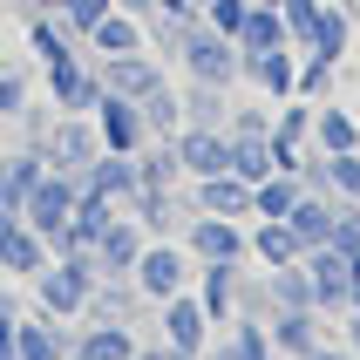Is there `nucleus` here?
Instances as JSON below:
<instances>
[{
  "label": "nucleus",
  "mask_w": 360,
  "mask_h": 360,
  "mask_svg": "<svg viewBox=\"0 0 360 360\" xmlns=\"http://www.w3.org/2000/svg\"><path fill=\"white\" fill-rule=\"evenodd\" d=\"M313 150H326V157H340V150H360V116H354V109H340L333 96H326V102H313Z\"/></svg>",
  "instance_id": "nucleus-29"
},
{
  "label": "nucleus",
  "mask_w": 360,
  "mask_h": 360,
  "mask_svg": "<svg viewBox=\"0 0 360 360\" xmlns=\"http://www.w3.org/2000/svg\"><path fill=\"white\" fill-rule=\"evenodd\" d=\"M347 48H354V0H326V7H320V27H313V41H306V55L347 61Z\"/></svg>",
  "instance_id": "nucleus-27"
},
{
  "label": "nucleus",
  "mask_w": 360,
  "mask_h": 360,
  "mask_svg": "<svg viewBox=\"0 0 360 360\" xmlns=\"http://www.w3.org/2000/svg\"><path fill=\"white\" fill-rule=\"evenodd\" d=\"M136 313H143V292L129 279H96V292L82 306V320H116V326H136Z\"/></svg>",
  "instance_id": "nucleus-31"
},
{
  "label": "nucleus",
  "mask_w": 360,
  "mask_h": 360,
  "mask_svg": "<svg viewBox=\"0 0 360 360\" xmlns=\"http://www.w3.org/2000/svg\"><path fill=\"white\" fill-rule=\"evenodd\" d=\"M41 75H48V109H61V116H89L102 102V75L89 55H68L55 68H41Z\"/></svg>",
  "instance_id": "nucleus-5"
},
{
  "label": "nucleus",
  "mask_w": 360,
  "mask_h": 360,
  "mask_svg": "<svg viewBox=\"0 0 360 360\" xmlns=\"http://www.w3.org/2000/svg\"><path fill=\"white\" fill-rule=\"evenodd\" d=\"M136 48H150V34H143V14H129V7H109V14L89 27V61H102V55H136Z\"/></svg>",
  "instance_id": "nucleus-22"
},
{
  "label": "nucleus",
  "mask_w": 360,
  "mask_h": 360,
  "mask_svg": "<svg viewBox=\"0 0 360 360\" xmlns=\"http://www.w3.org/2000/svg\"><path fill=\"white\" fill-rule=\"evenodd\" d=\"M306 252H300V238H292V224L285 218H252L245 224V265H300Z\"/></svg>",
  "instance_id": "nucleus-20"
},
{
  "label": "nucleus",
  "mask_w": 360,
  "mask_h": 360,
  "mask_svg": "<svg viewBox=\"0 0 360 360\" xmlns=\"http://www.w3.org/2000/svg\"><path fill=\"white\" fill-rule=\"evenodd\" d=\"M347 306H360V265H354V292H347Z\"/></svg>",
  "instance_id": "nucleus-49"
},
{
  "label": "nucleus",
  "mask_w": 360,
  "mask_h": 360,
  "mask_svg": "<svg viewBox=\"0 0 360 360\" xmlns=\"http://www.w3.org/2000/svg\"><path fill=\"white\" fill-rule=\"evenodd\" d=\"M96 157H102V129H96V116H55V129H48V143H41V163H48V170H68V177H82Z\"/></svg>",
  "instance_id": "nucleus-4"
},
{
  "label": "nucleus",
  "mask_w": 360,
  "mask_h": 360,
  "mask_svg": "<svg viewBox=\"0 0 360 360\" xmlns=\"http://www.w3.org/2000/svg\"><path fill=\"white\" fill-rule=\"evenodd\" d=\"M75 354V320H55V313H20L14 320V360H68Z\"/></svg>",
  "instance_id": "nucleus-7"
},
{
  "label": "nucleus",
  "mask_w": 360,
  "mask_h": 360,
  "mask_svg": "<svg viewBox=\"0 0 360 360\" xmlns=\"http://www.w3.org/2000/svg\"><path fill=\"white\" fill-rule=\"evenodd\" d=\"M136 360H198V354H177L170 340H143V347H136Z\"/></svg>",
  "instance_id": "nucleus-44"
},
{
  "label": "nucleus",
  "mask_w": 360,
  "mask_h": 360,
  "mask_svg": "<svg viewBox=\"0 0 360 360\" xmlns=\"http://www.w3.org/2000/svg\"><path fill=\"white\" fill-rule=\"evenodd\" d=\"M41 170H48L41 150H0V218H20V204H27Z\"/></svg>",
  "instance_id": "nucleus-25"
},
{
  "label": "nucleus",
  "mask_w": 360,
  "mask_h": 360,
  "mask_svg": "<svg viewBox=\"0 0 360 360\" xmlns=\"http://www.w3.org/2000/svg\"><path fill=\"white\" fill-rule=\"evenodd\" d=\"M340 82V61H320V55H300V75H292V96L300 102H326Z\"/></svg>",
  "instance_id": "nucleus-38"
},
{
  "label": "nucleus",
  "mask_w": 360,
  "mask_h": 360,
  "mask_svg": "<svg viewBox=\"0 0 360 360\" xmlns=\"http://www.w3.org/2000/svg\"><path fill=\"white\" fill-rule=\"evenodd\" d=\"M300 204V177L292 170H272L265 184H252V218H285Z\"/></svg>",
  "instance_id": "nucleus-35"
},
{
  "label": "nucleus",
  "mask_w": 360,
  "mask_h": 360,
  "mask_svg": "<svg viewBox=\"0 0 360 360\" xmlns=\"http://www.w3.org/2000/svg\"><path fill=\"white\" fill-rule=\"evenodd\" d=\"M177 61H184V75H191V82H211V89H238V82H245V55H238V41L218 34L204 14H191Z\"/></svg>",
  "instance_id": "nucleus-1"
},
{
  "label": "nucleus",
  "mask_w": 360,
  "mask_h": 360,
  "mask_svg": "<svg viewBox=\"0 0 360 360\" xmlns=\"http://www.w3.org/2000/svg\"><path fill=\"white\" fill-rule=\"evenodd\" d=\"M292 75H300V48H292V41H285V48L245 55V82H252L265 102H285V96H292Z\"/></svg>",
  "instance_id": "nucleus-21"
},
{
  "label": "nucleus",
  "mask_w": 360,
  "mask_h": 360,
  "mask_svg": "<svg viewBox=\"0 0 360 360\" xmlns=\"http://www.w3.org/2000/svg\"><path fill=\"white\" fill-rule=\"evenodd\" d=\"M238 279H245V259L198 265V272H191V292H198V306L211 313V326H231V320H238Z\"/></svg>",
  "instance_id": "nucleus-14"
},
{
  "label": "nucleus",
  "mask_w": 360,
  "mask_h": 360,
  "mask_svg": "<svg viewBox=\"0 0 360 360\" xmlns=\"http://www.w3.org/2000/svg\"><path fill=\"white\" fill-rule=\"evenodd\" d=\"M177 163H184V184L191 177H224L231 170V136L224 129H177Z\"/></svg>",
  "instance_id": "nucleus-17"
},
{
  "label": "nucleus",
  "mask_w": 360,
  "mask_h": 360,
  "mask_svg": "<svg viewBox=\"0 0 360 360\" xmlns=\"http://www.w3.org/2000/svg\"><path fill=\"white\" fill-rule=\"evenodd\" d=\"M143 129H150V136H177V129H184V96L170 89V82L143 96Z\"/></svg>",
  "instance_id": "nucleus-36"
},
{
  "label": "nucleus",
  "mask_w": 360,
  "mask_h": 360,
  "mask_svg": "<svg viewBox=\"0 0 360 360\" xmlns=\"http://www.w3.org/2000/svg\"><path fill=\"white\" fill-rule=\"evenodd\" d=\"M34 102V82H27V68H14V61H0V122H14L20 109Z\"/></svg>",
  "instance_id": "nucleus-40"
},
{
  "label": "nucleus",
  "mask_w": 360,
  "mask_h": 360,
  "mask_svg": "<svg viewBox=\"0 0 360 360\" xmlns=\"http://www.w3.org/2000/svg\"><path fill=\"white\" fill-rule=\"evenodd\" d=\"M157 326H163V340L177 347V354H204V347H211V313L198 306V292H191V285H184L177 300L157 306Z\"/></svg>",
  "instance_id": "nucleus-15"
},
{
  "label": "nucleus",
  "mask_w": 360,
  "mask_h": 360,
  "mask_svg": "<svg viewBox=\"0 0 360 360\" xmlns=\"http://www.w3.org/2000/svg\"><path fill=\"white\" fill-rule=\"evenodd\" d=\"M191 272H198V259L184 252V238H150L136 272H129V285L143 292V306H163V300H177L184 285H191Z\"/></svg>",
  "instance_id": "nucleus-3"
},
{
  "label": "nucleus",
  "mask_w": 360,
  "mask_h": 360,
  "mask_svg": "<svg viewBox=\"0 0 360 360\" xmlns=\"http://www.w3.org/2000/svg\"><path fill=\"white\" fill-rule=\"evenodd\" d=\"M170 184H184L177 143H170V136H150L136 150V191H170Z\"/></svg>",
  "instance_id": "nucleus-34"
},
{
  "label": "nucleus",
  "mask_w": 360,
  "mask_h": 360,
  "mask_svg": "<svg viewBox=\"0 0 360 360\" xmlns=\"http://www.w3.org/2000/svg\"><path fill=\"white\" fill-rule=\"evenodd\" d=\"M184 129H224L231 122V89H211V82H184Z\"/></svg>",
  "instance_id": "nucleus-32"
},
{
  "label": "nucleus",
  "mask_w": 360,
  "mask_h": 360,
  "mask_svg": "<svg viewBox=\"0 0 360 360\" xmlns=\"http://www.w3.org/2000/svg\"><path fill=\"white\" fill-rule=\"evenodd\" d=\"M184 7H191V14H198V7H204V0H184Z\"/></svg>",
  "instance_id": "nucleus-50"
},
{
  "label": "nucleus",
  "mask_w": 360,
  "mask_h": 360,
  "mask_svg": "<svg viewBox=\"0 0 360 360\" xmlns=\"http://www.w3.org/2000/svg\"><path fill=\"white\" fill-rule=\"evenodd\" d=\"M347 347H354V360H360V306H347Z\"/></svg>",
  "instance_id": "nucleus-46"
},
{
  "label": "nucleus",
  "mask_w": 360,
  "mask_h": 360,
  "mask_svg": "<svg viewBox=\"0 0 360 360\" xmlns=\"http://www.w3.org/2000/svg\"><path fill=\"white\" fill-rule=\"evenodd\" d=\"M96 75H102V89H109V96H129V102H143L150 96V89H163V61L150 55V48H136V55H102L96 61Z\"/></svg>",
  "instance_id": "nucleus-12"
},
{
  "label": "nucleus",
  "mask_w": 360,
  "mask_h": 360,
  "mask_svg": "<svg viewBox=\"0 0 360 360\" xmlns=\"http://www.w3.org/2000/svg\"><path fill=\"white\" fill-rule=\"evenodd\" d=\"M48 259H55V252H48V238H41L27 218H0V279H20V285H27Z\"/></svg>",
  "instance_id": "nucleus-13"
},
{
  "label": "nucleus",
  "mask_w": 360,
  "mask_h": 360,
  "mask_svg": "<svg viewBox=\"0 0 360 360\" xmlns=\"http://www.w3.org/2000/svg\"><path fill=\"white\" fill-rule=\"evenodd\" d=\"M27 55H34L41 68H55V61H68V55H89V41H82L68 20H55V14H27Z\"/></svg>",
  "instance_id": "nucleus-24"
},
{
  "label": "nucleus",
  "mask_w": 360,
  "mask_h": 360,
  "mask_svg": "<svg viewBox=\"0 0 360 360\" xmlns=\"http://www.w3.org/2000/svg\"><path fill=\"white\" fill-rule=\"evenodd\" d=\"M306 360H354V347H347V340H340V347H333V340H320Z\"/></svg>",
  "instance_id": "nucleus-45"
},
{
  "label": "nucleus",
  "mask_w": 360,
  "mask_h": 360,
  "mask_svg": "<svg viewBox=\"0 0 360 360\" xmlns=\"http://www.w3.org/2000/svg\"><path fill=\"white\" fill-rule=\"evenodd\" d=\"M300 265H306V279H313V306H320V313H347V292H354V259H347L340 245H313Z\"/></svg>",
  "instance_id": "nucleus-9"
},
{
  "label": "nucleus",
  "mask_w": 360,
  "mask_h": 360,
  "mask_svg": "<svg viewBox=\"0 0 360 360\" xmlns=\"http://www.w3.org/2000/svg\"><path fill=\"white\" fill-rule=\"evenodd\" d=\"M320 7L326 0H279V20H285V41L306 55V41H313V27H320Z\"/></svg>",
  "instance_id": "nucleus-39"
},
{
  "label": "nucleus",
  "mask_w": 360,
  "mask_h": 360,
  "mask_svg": "<svg viewBox=\"0 0 360 360\" xmlns=\"http://www.w3.org/2000/svg\"><path fill=\"white\" fill-rule=\"evenodd\" d=\"M326 170H333V198H340V204H360V150L326 157Z\"/></svg>",
  "instance_id": "nucleus-41"
},
{
  "label": "nucleus",
  "mask_w": 360,
  "mask_h": 360,
  "mask_svg": "<svg viewBox=\"0 0 360 360\" xmlns=\"http://www.w3.org/2000/svg\"><path fill=\"white\" fill-rule=\"evenodd\" d=\"M184 252H191L198 265L245 259V218H211V211H198V218L184 224Z\"/></svg>",
  "instance_id": "nucleus-10"
},
{
  "label": "nucleus",
  "mask_w": 360,
  "mask_h": 360,
  "mask_svg": "<svg viewBox=\"0 0 360 360\" xmlns=\"http://www.w3.org/2000/svg\"><path fill=\"white\" fill-rule=\"evenodd\" d=\"M116 7H129V14H143V20H150V0H116Z\"/></svg>",
  "instance_id": "nucleus-48"
},
{
  "label": "nucleus",
  "mask_w": 360,
  "mask_h": 360,
  "mask_svg": "<svg viewBox=\"0 0 360 360\" xmlns=\"http://www.w3.org/2000/svg\"><path fill=\"white\" fill-rule=\"evenodd\" d=\"M259 272H265V265H259ZM265 300H272V313H320V306H313L306 265H272V272H265Z\"/></svg>",
  "instance_id": "nucleus-33"
},
{
  "label": "nucleus",
  "mask_w": 360,
  "mask_h": 360,
  "mask_svg": "<svg viewBox=\"0 0 360 360\" xmlns=\"http://www.w3.org/2000/svg\"><path fill=\"white\" fill-rule=\"evenodd\" d=\"M0 150H7V122H0Z\"/></svg>",
  "instance_id": "nucleus-51"
},
{
  "label": "nucleus",
  "mask_w": 360,
  "mask_h": 360,
  "mask_svg": "<svg viewBox=\"0 0 360 360\" xmlns=\"http://www.w3.org/2000/svg\"><path fill=\"white\" fill-rule=\"evenodd\" d=\"M252 7H279V0H252Z\"/></svg>",
  "instance_id": "nucleus-52"
},
{
  "label": "nucleus",
  "mask_w": 360,
  "mask_h": 360,
  "mask_svg": "<svg viewBox=\"0 0 360 360\" xmlns=\"http://www.w3.org/2000/svg\"><path fill=\"white\" fill-rule=\"evenodd\" d=\"M82 198V177H68V170H41L34 191H27V204H20V218L34 224L41 238H55L61 224H68V211H75Z\"/></svg>",
  "instance_id": "nucleus-6"
},
{
  "label": "nucleus",
  "mask_w": 360,
  "mask_h": 360,
  "mask_svg": "<svg viewBox=\"0 0 360 360\" xmlns=\"http://www.w3.org/2000/svg\"><path fill=\"white\" fill-rule=\"evenodd\" d=\"M143 245H150V238H143V224L122 211V218L96 238V252H89V259H96V279H129L136 259H143Z\"/></svg>",
  "instance_id": "nucleus-16"
},
{
  "label": "nucleus",
  "mask_w": 360,
  "mask_h": 360,
  "mask_svg": "<svg viewBox=\"0 0 360 360\" xmlns=\"http://www.w3.org/2000/svg\"><path fill=\"white\" fill-rule=\"evenodd\" d=\"M265 333H272V354H279V360H306L313 347L326 340V333H320V313H272Z\"/></svg>",
  "instance_id": "nucleus-30"
},
{
  "label": "nucleus",
  "mask_w": 360,
  "mask_h": 360,
  "mask_svg": "<svg viewBox=\"0 0 360 360\" xmlns=\"http://www.w3.org/2000/svg\"><path fill=\"white\" fill-rule=\"evenodd\" d=\"M27 292H34L41 313L82 320V306H89V292H96V259H89V252H75V259H48L34 279H27Z\"/></svg>",
  "instance_id": "nucleus-2"
},
{
  "label": "nucleus",
  "mask_w": 360,
  "mask_h": 360,
  "mask_svg": "<svg viewBox=\"0 0 360 360\" xmlns=\"http://www.w3.org/2000/svg\"><path fill=\"white\" fill-rule=\"evenodd\" d=\"M198 14L211 20V27H218V34H231V41H238V27H245V14H252V0H204Z\"/></svg>",
  "instance_id": "nucleus-42"
},
{
  "label": "nucleus",
  "mask_w": 360,
  "mask_h": 360,
  "mask_svg": "<svg viewBox=\"0 0 360 360\" xmlns=\"http://www.w3.org/2000/svg\"><path fill=\"white\" fill-rule=\"evenodd\" d=\"M82 191L89 198H109L129 211V198H136V157H116V150H102L89 170H82Z\"/></svg>",
  "instance_id": "nucleus-23"
},
{
  "label": "nucleus",
  "mask_w": 360,
  "mask_h": 360,
  "mask_svg": "<svg viewBox=\"0 0 360 360\" xmlns=\"http://www.w3.org/2000/svg\"><path fill=\"white\" fill-rule=\"evenodd\" d=\"M89 116H96V129H102V150H116V157H136L143 143H150L143 102H129V96H109V89H102V102L89 109Z\"/></svg>",
  "instance_id": "nucleus-11"
},
{
  "label": "nucleus",
  "mask_w": 360,
  "mask_h": 360,
  "mask_svg": "<svg viewBox=\"0 0 360 360\" xmlns=\"http://www.w3.org/2000/svg\"><path fill=\"white\" fill-rule=\"evenodd\" d=\"M136 347H143V333H136V326H116V320H89L75 333V354L82 360H136Z\"/></svg>",
  "instance_id": "nucleus-26"
},
{
  "label": "nucleus",
  "mask_w": 360,
  "mask_h": 360,
  "mask_svg": "<svg viewBox=\"0 0 360 360\" xmlns=\"http://www.w3.org/2000/svg\"><path fill=\"white\" fill-rule=\"evenodd\" d=\"M184 191H191V211H211V218H245V224H252V184L231 177V170H224V177H191Z\"/></svg>",
  "instance_id": "nucleus-18"
},
{
  "label": "nucleus",
  "mask_w": 360,
  "mask_h": 360,
  "mask_svg": "<svg viewBox=\"0 0 360 360\" xmlns=\"http://www.w3.org/2000/svg\"><path fill=\"white\" fill-rule=\"evenodd\" d=\"M129 218L143 224V238H184V224L198 218V211H191V191L170 184V191H136L129 198Z\"/></svg>",
  "instance_id": "nucleus-8"
},
{
  "label": "nucleus",
  "mask_w": 360,
  "mask_h": 360,
  "mask_svg": "<svg viewBox=\"0 0 360 360\" xmlns=\"http://www.w3.org/2000/svg\"><path fill=\"white\" fill-rule=\"evenodd\" d=\"M265 136H272V163H279V170H292V163H300V150L313 143V102L285 96L279 109H272V129H265Z\"/></svg>",
  "instance_id": "nucleus-19"
},
{
  "label": "nucleus",
  "mask_w": 360,
  "mask_h": 360,
  "mask_svg": "<svg viewBox=\"0 0 360 360\" xmlns=\"http://www.w3.org/2000/svg\"><path fill=\"white\" fill-rule=\"evenodd\" d=\"M109 7H116V0H61V20H68V27H75V34L89 41V27H96V20L109 14Z\"/></svg>",
  "instance_id": "nucleus-43"
},
{
  "label": "nucleus",
  "mask_w": 360,
  "mask_h": 360,
  "mask_svg": "<svg viewBox=\"0 0 360 360\" xmlns=\"http://www.w3.org/2000/svg\"><path fill=\"white\" fill-rule=\"evenodd\" d=\"M259 48H285V20L279 7H252L238 27V55H259Z\"/></svg>",
  "instance_id": "nucleus-37"
},
{
  "label": "nucleus",
  "mask_w": 360,
  "mask_h": 360,
  "mask_svg": "<svg viewBox=\"0 0 360 360\" xmlns=\"http://www.w3.org/2000/svg\"><path fill=\"white\" fill-rule=\"evenodd\" d=\"M333 218H340V198H313V191H300V204L285 211V224H292L300 252H313V245L333 238Z\"/></svg>",
  "instance_id": "nucleus-28"
},
{
  "label": "nucleus",
  "mask_w": 360,
  "mask_h": 360,
  "mask_svg": "<svg viewBox=\"0 0 360 360\" xmlns=\"http://www.w3.org/2000/svg\"><path fill=\"white\" fill-rule=\"evenodd\" d=\"M150 14H191L184 0H150Z\"/></svg>",
  "instance_id": "nucleus-47"
},
{
  "label": "nucleus",
  "mask_w": 360,
  "mask_h": 360,
  "mask_svg": "<svg viewBox=\"0 0 360 360\" xmlns=\"http://www.w3.org/2000/svg\"><path fill=\"white\" fill-rule=\"evenodd\" d=\"M354 7H360V0H354Z\"/></svg>",
  "instance_id": "nucleus-53"
}]
</instances>
